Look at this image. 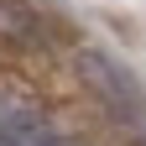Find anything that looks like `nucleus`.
I'll list each match as a JSON object with an SVG mask.
<instances>
[{"label":"nucleus","mask_w":146,"mask_h":146,"mask_svg":"<svg viewBox=\"0 0 146 146\" xmlns=\"http://www.w3.org/2000/svg\"><path fill=\"white\" fill-rule=\"evenodd\" d=\"M78 78L99 94V104L104 110H115V115H125V120H146V94H141V84L125 73V63H115V58H104V52H94V47H78Z\"/></svg>","instance_id":"nucleus-1"},{"label":"nucleus","mask_w":146,"mask_h":146,"mask_svg":"<svg viewBox=\"0 0 146 146\" xmlns=\"http://www.w3.org/2000/svg\"><path fill=\"white\" fill-rule=\"evenodd\" d=\"M0 131L16 146H58V125H52L47 104L21 84H0Z\"/></svg>","instance_id":"nucleus-2"},{"label":"nucleus","mask_w":146,"mask_h":146,"mask_svg":"<svg viewBox=\"0 0 146 146\" xmlns=\"http://www.w3.org/2000/svg\"><path fill=\"white\" fill-rule=\"evenodd\" d=\"M0 36H11L21 47H42V21L26 0H0Z\"/></svg>","instance_id":"nucleus-3"},{"label":"nucleus","mask_w":146,"mask_h":146,"mask_svg":"<svg viewBox=\"0 0 146 146\" xmlns=\"http://www.w3.org/2000/svg\"><path fill=\"white\" fill-rule=\"evenodd\" d=\"M58 146H63V141H58Z\"/></svg>","instance_id":"nucleus-4"}]
</instances>
